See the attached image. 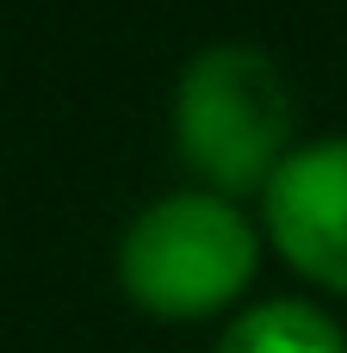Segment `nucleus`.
Segmentation results:
<instances>
[{"mask_svg":"<svg viewBox=\"0 0 347 353\" xmlns=\"http://www.w3.org/2000/svg\"><path fill=\"white\" fill-rule=\"evenodd\" d=\"M298 105L279 62L255 43H211L180 68L174 87V149L217 199L267 192L292 161Z\"/></svg>","mask_w":347,"mask_h":353,"instance_id":"f257e3e1","label":"nucleus"},{"mask_svg":"<svg viewBox=\"0 0 347 353\" xmlns=\"http://www.w3.org/2000/svg\"><path fill=\"white\" fill-rule=\"evenodd\" d=\"M217 353H347V335L335 329L329 310H317L304 298H273V304H255L248 316H236Z\"/></svg>","mask_w":347,"mask_h":353,"instance_id":"20e7f679","label":"nucleus"},{"mask_svg":"<svg viewBox=\"0 0 347 353\" xmlns=\"http://www.w3.org/2000/svg\"><path fill=\"white\" fill-rule=\"evenodd\" d=\"M261 223L298 279L347 298V137L292 149L261 192Z\"/></svg>","mask_w":347,"mask_h":353,"instance_id":"7ed1b4c3","label":"nucleus"},{"mask_svg":"<svg viewBox=\"0 0 347 353\" xmlns=\"http://www.w3.org/2000/svg\"><path fill=\"white\" fill-rule=\"evenodd\" d=\"M261 267L255 223L217 192H168L118 242V285L161 323H199L230 310Z\"/></svg>","mask_w":347,"mask_h":353,"instance_id":"f03ea898","label":"nucleus"}]
</instances>
